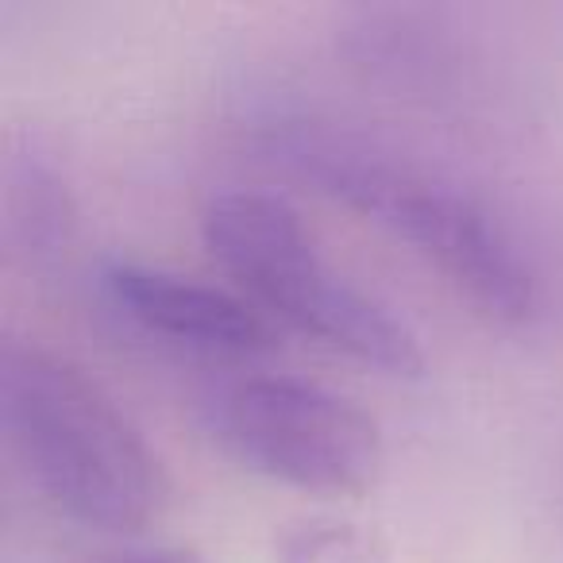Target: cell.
Segmentation results:
<instances>
[{
	"instance_id": "1",
	"label": "cell",
	"mask_w": 563,
	"mask_h": 563,
	"mask_svg": "<svg viewBox=\"0 0 563 563\" xmlns=\"http://www.w3.org/2000/svg\"><path fill=\"white\" fill-rule=\"evenodd\" d=\"M258 155L417 251L490 321L529 324L544 306L537 258L517 228L452 174L317 120L266 128Z\"/></svg>"
},
{
	"instance_id": "2",
	"label": "cell",
	"mask_w": 563,
	"mask_h": 563,
	"mask_svg": "<svg viewBox=\"0 0 563 563\" xmlns=\"http://www.w3.org/2000/svg\"><path fill=\"white\" fill-rule=\"evenodd\" d=\"M0 424L43 498L86 529L135 532L163 509L158 455L78 363L9 340L0 347Z\"/></svg>"
},
{
	"instance_id": "3",
	"label": "cell",
	"mask_w": 563,
	"mask_h": 563,
	"mask_svg": "<svg viewBox=\"0 0 563 563\" xmlns=\"http://www.w3.org/2000/svg\"><path fill=\"white\" fill-rule=\"evenodd\" d=\"M201 240L212 263L271 321L290 324L383 375H424L417 332L324 263L306 220L286 197L263 189H224L209 197Z\"/></svg>"
},
{
	"instance_id": "4",
	"label": "cell",
	"mask_w": 563,
	"mask_h": 563,
	"mask_svg": "<svg viewBox=\"0 0 563 563\" xmlns=\"http://www.w3.org/2000/svg\"><path fill=\"white\" fill-rule=\"evenodd\" d=\"M209 432L247 471L309 494H360L383 471V429L344 394L286 375L235 378L205 401Z\"/></svg>"
},
{
	"instance_id": "5",
	"label": "cell",
	"mask_w": 563,
	"mask_h": 563,
	"mask_svg": "<svg viewBox=\"0 0 563 563\" xmlns=\"http://www.w3.org/2000/svg\"><path fill=\"white\" fill-rule=\"evenodd\" d=\"M109 306L140 332L205 355H266L278 347L274 321L251 301L217 286L140 263H112L101 274Z\"/></svg>"
},
{
	"instance_id": "6",
	"label": "cell",
	"mask_w": 563,
	"mask_h": 563,
	"mask_svg": "<svg viewBox=\"0 0 563 563\" xmlns=\"http://www.w3.org/2000/svg\"><path fill=\"white\" fill-rule=\"evenodd\" d=\"M355 66L401 93H440L455 70L452 43L424 12H363L347 35Z\"/></svg>"
},
{
	"instance_id": "7",
	"label": "cell",
	"mask_w": 563,
	"mask_h": 563,
	"mask_svg": "<svg viewBox=\"0 0 563 563\" xmlns=\"http://www.w3.org/2000/svg\"><path fill=\"white\" fill-rule=\"evenodd\" d=\"M74 201L55 163L32 140L9 143L4 155V240L27 263H47L66 251Z\"/></svg>"
},
{
	"instance_id": "8",
	"label": "cell",
	"mask_w": 563,
	"mask_h": 563,
	"mask_svg": "<svg viewBox=\"0 0 563 563\" xmlns=\"http://www.w3.org/2000/svg\"><path fill=\"white\" fill-rule=\"evenodd\" d=\"M278 563H390L383 532L340 517H301L274 532Z\"/></svg>"
},
{
	"instance_id": "9",
	"label": "cell",
	"mask_w": 563,
	"mask_h": 563,
	"mask_svg": "<svg viewBox=\"0 0 563 563\" xmlns=\"http://www.w3.org/2000/svg\"><path fill=\"white\" fill-rule=\"evenodd\" d=\"M101 563H205L194 548H135V552L109 555Z\"/></svg>"
}]
</instances>
